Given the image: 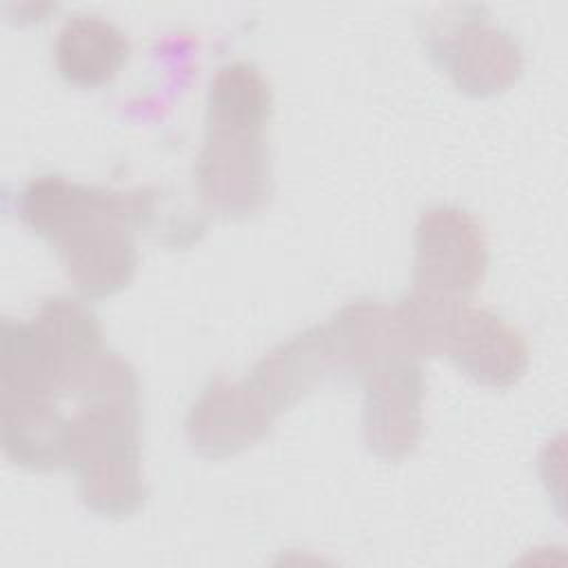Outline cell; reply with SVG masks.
Here are the masks:
<instances>
[{
  "instance_id": "cell-4",
  "label": "cell",
  "mask_w": 568,
  "mask_h": 568,
  "mask_svg": "<svg viewBox=\"0 0 568 568\" xmlns=\"http://www.w3.org/2000/svg\"><path fill=\"white\" fill-rule=\"evenodd\" d=\"M404 344L415 357H450L462 373L488 388L517 384L530 362L526 335L499 313L468 297L413 288L393 308Z\"/></svg>"
},
{
  "instance_id": "cell-1",
  "label": "cell",
  "mask_w": 568,
  "mask_h": 568,
  "mask_svg": "<svg viewBox=\"0 0 568 568\" xmlns=\"http://www.w3.org/2000/svg\"><path fill=\"white\" fill-rule=\"evenodd\" d=\"M155 189H100L38 175L18 195L20 220L55 251L73 286L93 300L126 288L138 268L135 233L149 229Z\"/></svg>"
},
{
  "instance_id": "cell-7",
  "label": "cell",
  "mask_w": 568,
  "mask_h": 568,
  "mask_svg": "<svg viewBox=\"0 0 568 568\" xmlns=\"http://www.w3.org/2000/svg\"><path fill=\"white\" fill-rule=\"evenodd\" d=\"M488 268V240L479 220L457 206L426 209L415 229V288L468 297Z\"/></svg>"
},
{
  "instance_id": "cell-9",
  "label": "cell",
  "mask_w": 568,
  "mask_h": 568,
  "mask_svg": "<svg viewBox=\"0 0 568 568\" xmlns=\"http://www.w3.org/2000/svg\"><path fill=\"white\" fill-rule=\"evenodd\" d=\"M55 69L64 82L80 89L109 84L129 62L131 42L113 22L78 13L69 18L55 38Z\"/></svg>"
},
{
  "instance_id": "cell-10",
  "label": "cell",
  "mask_w": 568,
  "mask_h": 568,
  "mask_svg": "<svg viewBox=\"0 0 568 568\" xmlns=\"http://www.w3.org/2000/svg\"><path fill=\"white\" fill-rule=\"evenodd\" d=\"M60 399H2L4 455L31 470L69 468L71 422Z\"/></svg>"
},
{
  "instance_id": "cell-5",
  "label": "cell",
  "mask_w": 568,
  "mask_h": 568,
  "mask_svg": "<svg viewBox=\"0 0 568 568\" xmlns=\"http://www.w3.org/2000/svg\"><path fill=\"white\" fill-rule=\"evenodd\" d=\"M353 377L364 388L362 428L368 450L388 462L408 457L422 439L424 377L399 328L362 357Z\"/></svg>"
},
{
  "instance_id": "cell-8",
  "label": "cell",
  "mask_w": 568,
  "mask_h": 568,
  "mask_svg": "<svg viewBox=\"0 0 568 568\" xmlns=\"http://www.w3.org/2000/svg\"><path fill=\"white\" fill-rule=\"evenodd\" d=\"M275 417L277 413L248 379L229 382L220 375L191 406L186 437L197 453L220 459L260 442Z\"/></svg>"
},
{
  "instance_id": "cell-6",
  "label": "cell",
  "mask_w": 568,
  "mask_h": 568,
  "mask_svg": "<svg viewBox=\"0 0 568 568\" xmlns=\"http://www.w3.org/2000/svg\"><path fill=\"white\" fill-rule=\"evenodd\" d=\"M430 58L468 95H493L521 73V51L479 7H444L424 20Z\"/></svg>"
},
{
  "instance_id": "cell-3",
  "label": "cell",
  "mask_w": 568,
  "mask_h": 568,
  "mask_svg": "<svg viewBox=\"0 0 568 568\" xmlns=\"http://www.w3.org/2000/svg\"><path fill=\"white\" fill-rule=\"evenodd\" d=\"M273 93L251 62L222 64L209 84L206 138L195 162V182L206 209L246 217L266 206L273 191L266 129Z\"/></svg>"
},
{
  "instance_id": "cell-2",
  "label": "cell",
  "mask_w": 568,
  "mask_h": 568,
  "mask_svg": "<svg viewBox=\"0 0 568 568\" xmlns=\"http://www.w3.org/2000/svg\"><path fill=\"white\" fill-rule=\"evenodd\" d=\"M64 397L75 402L69 468L80 477L87 508L104 517H131L146 499L140 455V397L133 366L104 351L80 371Z\"/></svg>"
}]
</instances>
